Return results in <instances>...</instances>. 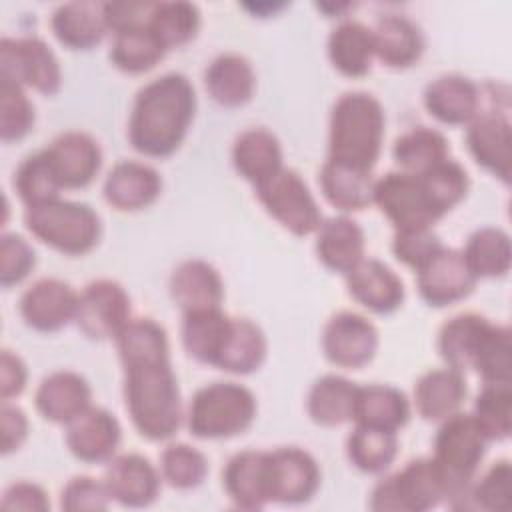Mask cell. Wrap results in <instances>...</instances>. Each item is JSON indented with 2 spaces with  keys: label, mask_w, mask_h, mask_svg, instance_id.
<instances>
[{
  "label": "cell",
  "mask_w": 512,
  "mask_h": 512,
  "mask_svg": "<svg viewBox=\"0 0 512 512\" xmlns=\"http://www.w3.org/2000/svg\"><path fill=\"white\" fill-rule=\"evenodd\" d=\"M196 112L192 82L178 72L144 84L128 118L130 146L148 158H168L184 142Z\"/></svg>",
  "instance_id": "cell-1"
},
{
  "label": "cell",
  "mask_w": 512,
  "mask_h": 512,
  "mask_svg": "<svg viewBox=\"0 0 512 512\" xmlns=\"http://www.w3.org/2000/svg\"><path fill=\"white\" fill-rule=\"evenodd\" d=\"M124 402L140 436L152 442L172 438L182 424V398L170 356L124 364Z\"/></svg>",
  "instance_id": "cell-2"
},
{
  "label": "cell",
  "mask_w": 512,
  "mask_h": 512,
  "mask_svg": "<svg viewBox=\"0 0 512 512\" xmlns=\"http://www.w3.org/2000/svg\"><path fill=\"white\" fill-rule=\"evenodd\" d=\"M386 116L368 92L342 94L330 112L328 160L372 172L384 142Z\"/></svg>",
  "instance_id": "cell-3"
},
{
  "label": "cell",
  "mask_w": 512,
  "mask_h": 512,
  "mask_svg": "<svg viewBox=\"0 0 512 512\" xmlns=\"http://www.w3.org/2000/svg\"><path fill=\"white\" fill-rule=\"evenodd\" d=\"M488 438L472 414L456 412L442 420L434 438L432 462L452 506L466 494L484 460Z\"/></svg>",
  "instance_id": "cell-4"
},
{
  "label": "cell",
  "mask_w": 512,
  "mask_h": 512,
  "mask_svg": "<svg viewBox=\"0 0 512 512\" xmlns=\"http://www.w3.org/2000/svg\"><path fill=\"white\" fill-rule=\"evenodd\" d=\"M28 232L66 256H84L92 252L102 236L100 216L82 202L50 200L24 210Z\"/></svg>",
  "instance_id": "cell-5"
},
{
  "label": "cell",
  "mask_w": 512,
  "mask_h": 512,
  "mask_svg": "<svg viewBox=\"0 0 512 512\" xmlns=\"http://www.w3.org/2000/svg\"><path fill=\"white\" fill-rule=\"evenodd\" d=\"M256 418L254 394L238 382H212L190 400L186 426L194 438L224 440L246 432Z\"/></svg>",
  "instance_id": "cell-6"
},
{
  "label": "cell",
  "mask_w": 512,
  "mask_h": 512,
  "mask_svg": "<svg viewBox=\"0 0 512 512\" xmlns=\"http://www.w3.org/2000/svg\"><path fill=\"white\" fill-rule=\"evenodd\" d=\"M444 500L446 488L432 458H414L372 488L368 506L376 512H426Z\"/></svg>",
  "instance_id": "cell-7"
},
{
  "label": "cell",
  "mask_w": 512,
  "mask_h": 512,
  "mask_svg": "<svg viewBox=\"0 0 512 512\" xmlns=\"http://www.w3.org/2000/svg\"><path fill=\"white\" fill-rule=\"evenodd\" d=\"M264 210L294 236H308L322 224V212L298 172L280 168L274 176L254 186Z\"/></svg>",
  "instance_id": "cell-8"
},
{
  "label": "cell",
  "mask_w": 512,
  "mask_h": 512,
  "mask_svg": "<svg viewBox=\"0 0 512 512\" xmlns=\"http://www.w3.org/2000/svg\"><path fill=\"white\" fill-rule=\"evenodd\" d=\"M0 80L54 96L62 86V68L42 38L4 36L0 40Z\"/></svg>",
  "instance_id": "cell-9"
},
{
  "label": "cell",
  "mask_w": 512,
  "mask_h": 512,
  "mask_svg": "<svg viewBox=\"0 0 512 512\" xmlns=\"http://www.w3.org/2000/svg\"><path fill=\"white\" fill-rule=\"evenodd\" d=\"M372 204L388 218L396 230L432 228L440 220L432 208L420 176L402 170L388 172L374 180Z\"/></svg>",
  "instance_id": "cell-10"
},
{
  "label": "cell",
  "mask_w": 512,
  "mask_h": 512,
  "mask_svg": "<svg viewBox=\"0 0 512 512\" xmlns=\"http://www.w3.org/2000/svg\"><path fill=\"white\" fill-rule=\"evenodd\" d=\"M74 322L92 340H114L130 322V296L114 280H94L78 294Z\"/></svg>",
  "instance_id": "cell-11"
},
{
  "label": "cell",
  "mask_w": 512,
  "mask_h": 512,
  "mask_svg": "<svg viewBox=\"0 0 512 512\" xmlns=\"http://www.w3.org/2000/svg\"><path fill=\"white\" fill-rule=\"evenodd\" d=\"M378 350V330L362 314L338 312L322 330V352L328 362L340 368L358 370Z\"/></svg>",
  "instance_id": "cell-12"
},
{
  "label": "cell",
  "mask_w": 512,
  "mask_h": 512,
  "mask_svg": "<svg viewBox=\"0 0 512 512\" xmlns=\"http://www.w3.org/2000/svg\"><path fill=\"white\" fill-rule=\"evenodd\" d=\"M270 502L304 504L320 488V468L312 454L296 446L268 450Z\"/></svg>",
  "instance_id": "cell-13"
},
{
  "label": "cell",
  "mask_w": 512,
  "mask_h": 512,
  "mask_svg": "<svg viewBox=\"0 0 512 512\" xmlns=\"http://www.w3.org/2000/svg\"><path fill=\"white\" fill-rule=\"evenodd\" d=\"M478 278L468 268L460 250L442 246L440 252L416 270V286L420 298L434 306L444 308L464 300L476 286Z\"/></svg>",
  "instance_id": "cell-14"
},
{
  "label": "cell",
  "mask_w": 512,
  "mask_h": 512,
  "mask_svg": "<svg viewBox=\"0 0 512 512\" xmlns=\"http://www.w3.org/2000/svg\"><path fill=\"white\" fill-rule=\"evenodd\" d=\"M78 292L64 280L40 278L20 298V316L36 332H58L76 318Z\"/></svg>",
  "instance_id": "cell-15"
},
{
  "label": "cell",
  "mask_w": 512,
  "mask_h": 512,
  "mask_svg": "<svg viewBox=\"0 0 512 512\" xmlns=\"http://www.w3.org/2000/svg\"><path fill=\"white\" fill-rule=\"evenodd\" d=\"M122 428L114 414L100 406H88L66 424V446L74 458L86 464L110 462L120 446Z\"/></svg>",
  "instance_id": "cell-16"
},
{
  "label": "cell",
  "mask_w": 512,
  "mask_h": 512,
  "mask_svg": "<svg viewBox=\"0 0 512 512\" xmlns=\"http://www.w3.org/2000/svg\"><path fill=\"white\" fill-rule=\"evenodd\" d=\"M466 126V146L474 162L508 184L512 166V132L508 118L502 112L488 110L478 112Z\"/></svg>",
  "instance_id": "cell-17"
},
{
  "label": "cell",
  "mask_w": 512,
  "mask_h": 512,
  "mask_svg": "<svg viewBox=\"0 0 512 512\" xmlns=\"http://www.w3.org/2000/svg\"><path fill=\"white\" fill-rule=\"evenodd\" d=\"M160 472L142 454H120L108 462L104 484L120 506H150L160 492Z\"/></svg>",
  "instance_id": "cell-18"
},
{
  "label": "cell",
  "mask_w": 512,
  "mask_h": 512,
  "mask_svg": "<svg viewBox=\"0 0 512 512\" xmlns=\"http://www.w3.org/2000/svg\"><path fill=\"white\" fill-rule=\"evenodd\" d=\"M348 294L374 314H392L404 302L400 276L376 258H364L346 274Z\"/></svg>",
  "instance_id": "cell-19"
},
{
  "label": "cell",
  "mask_w": 512,
  "mask_h": 512,
  "mask_svg": "<svg viewBox=\"0 0 512 512\" xmlns=\"http://www.w3.org/2000/svg\"><path fill=\"white\" fill-rule=\"evenodd\" d=\"M160 192V174L152 166L136 160L114 164L102 186L104 200L120 212L144 210L158 200Z\"/></svg>",
  "instance_id": "cell-20"
},
{
  "label": "cell",
  "mask_w": 512,
  "mask_h": 512,
  "mask_svg": "<svg viewBox=\"0 0 512 512\" xmlns=\"http://www.w3.org/2000/svg\"><path fill=\"white\" fill-rule=\"evenodd\" d=\"M62 188L88 186L102 168L100 144L86 132H64L46 148Z\"/></svg>",
  "instance_id": "cell-21"
},
{
  "label": "cell",
  "mask_w": 512,
  "mask_h": 512,
  "mask_svg": "<svg viewBox=\"0 0 512 512\" xmlns=\"http://www.w3.org/2000/svg\"><path fill=\"white\" fill-rule=\"evenodd\" d=\"M222 484L234 506L242 510H258L270 504L268 452L242 450L234 454L222 470Z\"/></svg>",
  "instance_id": "cell-22"
},
{
  "label": "cell",
  "mask_w": 512,
  "mask_h": 512,
  "mask_svg": "<svg viewBox=\"0 0 512 512\" xmlns=\"http://www.w3.org/2000/svg\"><path fill=\"white\" fill-rule=\"evenodd\" d=\"M92 400V388L84 376L72 370H56L42 378L34 404L40 416L54 424H68L80 416Z\"/></svg>",
  "instance_id": "cell-23"
},
{
  "label": "cell",
  "mask_w": 512,
  "mask_h": 512,
  "mask_svg": "<svg viewBox=\"0 0 512 512\" xmlns=\"http://www.w3.org/2000/svg\"><path fill=\"white\" fill-rule=\"evenodd\" d=\"M170 296L186 314L196 310L220 308L224 300V282L218 270L206 260H184L170 276Z\"/></svg>",
  "instance_id": "cell-24"
},
{
  "label": "cell",
  "mask_w": 512,
  "mask_h": 512,
  "mask_svg": "<svg viewBox=\"0 0 512 512\" xmlns=\"http://www.w3.org/2000/svg\"><path fill=\"white\" fill-rule=\"evenodd\" d=\"M106 2L78 0L60 4L50 16V28L56 40L70 50H90L102 42L108 24L104 14Z\"/></svg>",
  "instance_id": "cell-25"
},
{
  "label": "cell",
  "mask_w": 512,
  "mask_h": 512,
  "mask_svg": "<svg viewBox=\"0 0 512 512\" xmlns=\"http://www.w3.org/2000/svg\"><path fill=\"white\" fill-rule=\"evenodd\" d=\"M424 106L438 122L462 126L480 112V90L466 76L444 74L426 86Z\"/></svg>",
  "instance_id": "cell-26"
},
{
  "label": "cell",
  "mask_w": 512,
  "mask_h": 512,
  "mask_svg": "<svg viewBox=\"0 0 512 512\" xmlns=\"http://www.w3.org/2000/svg\"><path fill=\"white\" fill-rule=\"evenodd\" d=\"M364 232L356 220L346 214L322 220L316 230V256L332 272L348 274L364 260Z\"/></svg>",
  "instance_id": "cell-27"
},
{
  "label": "cell",
  "mask_w": 512,
  "mask_h": 512,
  "mask_svg": "<svg viewBox=\"0 0 512 512\" xmlns=\"http://www.w3.org/2000/svg\"><path fill=\"white\" fill-rule=\"evenodd\" d=\"M204 86L208 96L222 108H238L254 96L256 74L246 56L224 52L208 64Z\"/></svg>",
  "instance_id": "cell-28"
},
{
  "label": "cell",
  "mask_w": 512,
  "mask_h": 512,
  "mask_svg": "<svg viewBox=\"0 0 512 512\" xmlns=\"http://www.w3.org/2000/svg\"><path fill=\"white\" fill-rule=\"evenodd\" d=\"M468 394L464 374L454 368H434L422 374L414 386L416 412L428 422H442L460 412Z\"/></svg>",
  "instance_id": "cell-29"
},
{
  "label": "cell",
  "mask_w": 512,
  "mask_h": 512,
  "mask_svg": "<svg viewBox=\"0 0 512 512\" xmlns=\"http://www.w3.org/2000/svg\"><path fill=\"white\" fill-rule=\"evenodd\" d=\"M374 58L388 68H410L424 52V36L420 28L406 16L386 14L372 28Z\"/></svg>",
  "instance_id": "cell-30"
},
{
  "label": "cell",
  "mask_w": 512,
  "mask_h": 512,
  "mask_svg": "<svg viewBox=\"0 0 512 512\" xmlns=\"http://www.w3.org/2000/svg\"><path fill=\"white\" fill-rule=\"evenodd\" d=\"M232 164L236 172L252 186L274 176L282 166V148L278 138L266 128H248L234 140Z\"/></svg>",
  "instance_id": "cell-31"
},
{
  "label": "cell",
  "mask_w": 512,
  "mask_h": 512,
  "mask_svg": "<svg viewBox=\"0 0 512 512\" xmlns=\"http://www.w3.org/2000/svg\"><path fill=\"white\" fill-rule=\"evenodd\" d=\"M490 320L476 312L452 316L438 334V352L448 368L458 372L472 370L482 340L490 328Z\"/></svg>",
  "instance_id": "cell-32"
},
{
  "label": "cell",
  "mask_w": 512,
  "mask_h": 512,
  "mask_svg": "<svg viewBox=\"0 0 512 512\" xmlns=\"http://www.w3.org/2000/svg\"><path fill=\"white\" fill-rule=\"evenodd\" d=\"M232 328V318L222 308L186 312L182 318V346L190 358L216 366Z\"/></svg>",
  "instance_id": "cell-33"
},
{
  "label": "cell",
  "mask_w": 512,
  "mask_h": 512,
  "mask_svg": "<svg viewBox=\"0 0 512 512\" xmlns=\"http://www.w3.org/2000/svg\"><path fill=\"white\" fill-rule=\"evenodd\" d=\"M410 418V402L406 394L388 384L358 386L354 416L358 426L398 432Z\"/></svg>",
  "instance_id": "cell-34"
},
{
  "label": "cell",
  "mask_w": 512,
  "mask_h": 512,
  "mask_svg": "<svg viewBox=\"0 0 512 512\" xmlns=\"http://www.w3.org/2000/svg\"><path fill=\"white\" fill-rule=\"evenodd\" d=\"M330 64L348 78H360L370 72L374 60L372 28L358 20H342L328 36Z\"/></svg>",
  "instance_id": "cell-35"
},
{
  "label": "cell",
  "mask_w": 512,
  "mask_h": 512,
  "mask_svg": "<svg viewBox=\"0 0 512 512\" xmlns=\"http://www.w3.org/2000/svg\"><path fill=\"white\" fill-rule=\"evenodd\" d=\"M358 386L344 376L324 374L308 390L306 412L318 426L334 428L352 420Z\"/></svg>",
  "instance_id": "cell-36"
},
{
  "label": "cell",
  "mask_w": 512,
  "mask_h": 512,
  "mask_svg": "<svg viewBox=\"0 0 512 512\" xmlns=\"http://www.w3.org/2000/svg\"><path fill=\"white\" fill-rule=\"evenodd\" d=\"M324 198L342 212H360L372 204V172L326 160L318 174Z\"/></svg>",
  "instance_id": "cell-37"
},
{
  "label": "cell",
  "mask_w": 512,
  "mask_h": 512,
  "mask_svg": "<svg viewBox=\"0 0 512 512\" xmlns=\"http://www.w3.org/2000/svg\"><path fill=\"white\" fill-rule=\"evenodd\" d=\"M266 352L268 342L262 328L248 318H232V328L216 368L240 376L252 374L264 364Z\"/></svg>",
  "instance_id": "cell-38"
},
{
  "label": "cell",
  "mask_w": 512,
  "mask_h": 512,
  "mask_svg": "<svg viewBox=\"0 0 512 512\" xmlns=\"http://www.w3.org/2000/svg\"><path fill=\"white\" fill-rule=\"evenodd\" d=\"M164 54L166 48L148 28V22L114 32L110 60L120 72L144 74L152 70L164 58Z\"/></svg>",
  "instance_id": "cell-39"
},
{
  "label": "cell",
  "mask_w": 512,
  "mask_h": 512,
  "mask_svg": "<svg viewBox=\"0 0 512 512\" xmlns=\"http://www.w3.org/2000/svg\"><path fill=\"white\" fill-rule=\"evenodd\" d=\"M450 154L448 140L442 132L428 128V126H416L402 136L396 138L392 146V156L402 172L408 174H422L428 168L440 164Z\"/></svg>",
  "instance_id": "cell-40"
},
{
  "label": "cell",
  "mask_w": 512,
  "mask_h": 512,
  "mask_svg": "<svg viewBox=\"0 0 512 512\" xmlns=\"http://www.w3.org/2000/svg\"><path fill=\"white\" fill-rule=\"evenodd\" d=\"M398 454L396 432L378 430L370 426H358L346 440V456L350 464L364 474L386 472Z\"/></svg>",
  "instance_id": "cell-41"
},
{
  "label": "cell",
  "mask_w": 512,
  "mask_h": 512,
  "mask_svg": "<svg viewBox=\"0 0 512 512\" xmlns=\"http://www.w3.org/2000/svg\"><path fill=\"white\" fill-rule=\"evenodd\" d=\"M462 256L476 278H498L510 270V236L500 228H480L470 234Z\"/></svg>",
  "instance_id": "cell-42"
},
{
  "label": "cell",
  "mask_w": 512,
  "mask_h": 512,
  "mask_svg": "<svg viewBox=\"0 0 512 512\" xmlns=\"http://www.w3.org/2000/svg\"><path fill=\"white\" fill-rule=\"evenodd\" d=\"M148 28L168 50L180 48L196 38L200 30V10L192 2H154Z\"/></svg>",
  "instance_id": "cell-43"
},
{
  "label": "cell",
  "mask_w": 512,
  "mask_h": 512,
  "mask_svg": "<svg viewBox=\"0 0 512 512\" xmlns=\"http://www.w3.org/2000/svg\"><path fill=\"white\" fill-rule=\"evenodd\" d=\"M14 190L26 208L60 198L62 184L44 150L26 156L14 172Z\"/></svg>",
  "instance_id": "cell-44"
},
{
  "label": "cell",
  "mask_w": 512,
  "mask_h": 512,
  "mask_svg": "<svg viewBox=\"0 0 512 512\" xmlns=\"http://www.w3.org/2000/svg\"><path fill=\"white\" fill-rule=\"evenodd\" d=\"M512 390L510 382H484L474 400L472 416L492 440H506L512 430Z\"/></svg>",
  "instance_id": "cell-45"
},
{
  "label": "cell",
  "mask_w": 512,
  "mask_h": 512,
  "mask_svg": "<svg viewBox=\"0 0 512 512\" xmlns=\"http://www.w3.org/2000/svg\"><path fill=\"white\" fill-rule=\"evenodd\" d=\"M416 176H420L428 200L440 218L462 202L470 188V178L464 166L450 158Z\"/></svg>",
  "instance_id": "cell-46"
},
{
  "label": "cell",
  "mask_w": 512,
  "mask_h": 512,
  "mask_svg": "<svg viewBox=\"0 0 512 512\" xmlns=\"http://www.w3.org/2000/svg\"><path fill=\"white\" fill-rule=\"evenodd\" d=\"M512 470L508 460L494 462L478 482H472L456 508H476L486 512H506L510 508Z\"/></svg>",
  "instance_id": "cell-47"
},
{
  "label": "cell",
  "mask_w": 512,
  "mask_h": 512,
  "mask_svg": "<svg viewBox=\"0 0 512 512\" xmlns=\"http://www.w3.org/2000/svg\"><path fill=\"white\" fill-rule=\"evenodd\" d=\"M160 476L176 490H194L208 476V460L190 444H170L160 454Z\"/></svg>",
  "instance_id": "cell-48"
},
{
  "label": "cell",
  "mask_w": 512,
  "mask_h": 512,
  "mask_svg": "<svg viewBox=\"0 0 512 512\" xmlns=\"http://www.w3.org/2000/svg\"><path fill=\"white\" fill-rule=\"evenodd\" d=\"M34 104L20 84L0 80V138L18 142L34 128Z\"/></svg>",
  "instance_id": "cell-49"
},
{
  "label": "cell",
  "mask_w": 512,
  "mask_h": 512,
  "mask_svg": "<svg viewBox=\"0 0 512 512\" xmlns=\"http://www.w3.org/2000/svg\"><path fill=\"white\" fill-rule=\"evenodd\" d=\"M484 382H510L512 378V342L510 328L490 324L482 346L476 354L474 366Z\"/></svg>",
  "instance_id": "cell-50"
},
{
  "label": "cell",
  "mask_w": 512,
  "mask_h": 512,
  "mask_svg": "<svg viewBox=\"0 0 512 512\" xmlns=\"http://www.w3.org/2000/svg\"><path fill=\"white\" fill-rule=\"evenodd\" d=\"M36 252L26 238L14 232H4L0 238V284L12 288L20 284L34 268Z\"/></svg>",
  "instance_id": "cell-51"
},
{
  "label": "cell",
  "mask_w": 512,
  "mask_h": 512,
  "mask_svg": "<svg viewBox=\"0 0 512 512\" xmlns=\"http://www.w3.org/2000/svg\"><path fill=\"white\" fill-rule=\"evenodd\" d=\"M442 248L440 238L432 228H416V230H396L392 240V252L398 262L420 270L426 262H430Z\"/></svg>",
  "instance_id": "cell-52"
},
{
  "label": "cell",
  "mask_w": 512,
  "mask_h": 512,
  "mask_svg": "<svg viewBox=\"0 0 512 512\" xmlns=\"http://www.w3.org/2000/svg\"><path fill=\"white\" fill-rule=\"evenodd\" d=\"M110 502L112 498L104 480L92 476H74L60 494V508L66 512H100Z\"/></svg>",
  "instance_id": "cell-53"
},
{
  "label": "cell",
  "mask_w": 512,
  "mask_h": 512,
  "mask_svg": "<svg viewBox=\"0 0 512 512\" xmlns=\"http://www.w3.org/2000/svg\"><path fill=\"white\" fill-rule=\"evenodd\" d=\"M0 506L4 510H26V512H44L50 508L48 494L42 486L34 482H14L10 484L4 494Z\"/></svg>",
  "instance_id": "cell-54"
},
{
  "label": "cell",
  "mask_w": 512,
  "mask_h": 512,
  "mask_svg": "<svg viewBox=\"0 0 512 512\" xmlns=\"http://www.w3.org/2000/svg\"><path fill=\"white\" fill-rule=\"evenodd\" d=\"M152 8L154 2H106L104 14L108 30L114 34L136 24H146Z\"/></svg>",
  "instance_id": "cell-55"
},
{
  "label": "cell",
  "mask_w": 512,
  "mask_h": 512,
  "mask_svg": "<svg viewBox=\"0 0 512 512\" xmlns=\"http://www.w3.org/2000/svg\"><path fill=\"white\" fill-rule=\"evenodd\" d=\"M28 370L22 358L10 350H2L0 354V398L2 402H8L10 398H16L26 388Z\"/></svg>",
  "instance_id": "cell-56"
},
{
  "label": "cell",
  "mask_w": 512,
  "mask_h": 512,
  "mask_svg": "<svg viewBox=\"0 0 512 512\" xmlns=\"http://www.w3.org/2000/svg\"><path fill=\"white\" fill-rule=\"evenodd\" d=\"M0 426H2V454L8 456L18 450L28 436V418L24 410L2 402L0 408Z\"/></svg>",
  "instance_id": "cell-57"
},
{
  "label": "cell",
  "mask_w": 512,
  "mask_h": 512,
  "mask_svg": "<svg viewBox=\"0 0 512 512\" xmlns=\"http://www.w3.org/2000/svg\"><path fill=\"white\" fill-rule=\"evenodd\" d=\"M284 6H286V4H270V2H266V4H244L246 10H250V12H254V14H258V16H260V14L266 16L268 12L274 14L276 10H280V8H284ZM264 16H262V18H264Z\"/></svg>",
  "instance_id": "cell-58"
},
{
  "label": "cell",
  "mask_w": 512,
  "mask_h": 512,
  "mask_svg": "<svg viewBox=\"0 0 512 512\" xmlns=\"http://www.w3.org/2000/svg\"><path fill=\"white\" fill-rule=\"evenodd\" d=\"M354 4H348V2H342V4H318V8L322 10V12H326V14H330V16H340L344 10H348V8H352Z\"/></svg>",
  "instance_id": "cell-59"
}]
</instances>
